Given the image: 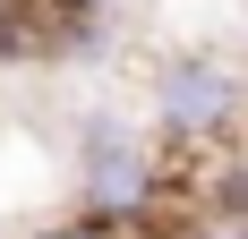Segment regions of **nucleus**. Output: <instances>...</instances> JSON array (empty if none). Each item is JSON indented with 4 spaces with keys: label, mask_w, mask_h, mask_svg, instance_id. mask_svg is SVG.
Returning <instances> with one entry per match:
<instances>
[{
    "label": "nucleus",
    "mask_w": 248,
    "mask_h": 239,
    "mask_svg": "<svg viewBox=\"0 0 248 239\" xmlns=\"http://www.w3.org/2000/svg\"><path fill=\"white\" fill-rule=\"evenodd\" d=\"M231 239H248V231H231Z\"/></svg>",
    "instance_id": "nucleus-6"
},
{
    "label": "nucleus",
    "mask_w": 248,
    "mask_h": 239,
    "mask_svg": "<svg viewBox=\"0 0 248 239\" xmlns=\"http://www.w3.org/2000/svg\"><path fill=\"white\" fill-rule=\"evenodd\" d=\"M77 196L94 222H111L128 239L146 222V205L163 196V145H146V128H128L120 111H94L77 137Z\"/></svg>",
    "instance_id": "nucleus-1"
},
{
    "label": "nucleus",
    "mask_w": 248,
    "mask_h": 239,
    "mask_svg": "<svg viewBox=\"0 0 248 239\" xmlns=\"http://www.w3.org/2000/svg\"><path fill=\"white\" fill-rule=\"evenodd\" d=\"M240 77L214 60V51H171L154 69V120L171 145H214V137H240Z\"/></svg>",
    "instance_id": "nucleus-2"
},
{
    "label": "nucleus",
    "mask_w": 248,
    "mask_h": 239,
    "mask_svg": "<svg viewBox=\"0 0 248 239\" xmlns=\"http://www.w3.org/2000/svg\"><path fill=\"white\" fill-rule=\"evenodd\" d=\"M34 239H120L111 222H94V214H77V222H51V231H34Z\"/></svg>",
    "instance_id": "nucleus-4"
},
{
    "label": "nucleus",
    "mask_w": 248,
    "mask_h": 239,
    "mask_svg": "<svg viewBox=\"0 0 248 239\" xmlns=\"http://www.w3.org/2000/svg\"><path fill=\"white\" fill-rule=\"evenodd\" d=\"M180 239H231V231H205V222H197V231H180Z\"/></svg>",
    "instance_id": "nucleus-5"
},
{
    "label": "nucleus",
    "mask_w": 248,
    "mask_h": 239,
    "mask_svg": "<svg viewBox=\"0 0 248 239\" xmlns=\"http://www.w3.org/2000/svg\"><path fill=\"white\" fill-rule=\"evenodd\" d=\"M205 214H214V222H240V231H248V145H240V154H214Z\"/></svg>",
    "instance_id": "nucleus-3"
}]
</instances>
